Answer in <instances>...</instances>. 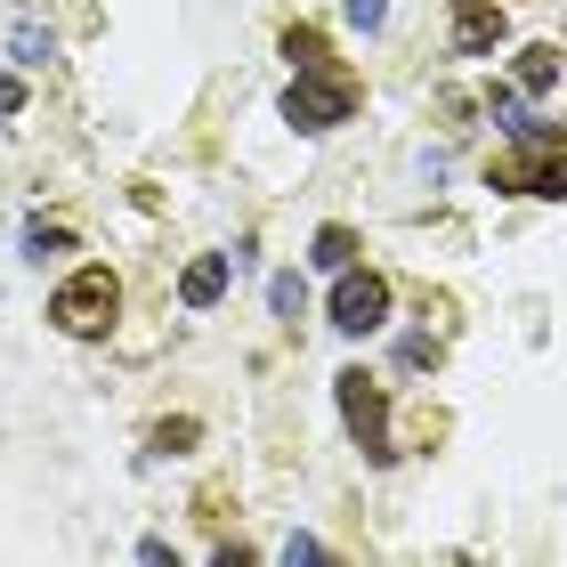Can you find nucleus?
Instances as JSON below:
<instances>
[{
    "label": "nucleus",
    "mask_w": 567,
    "mask_h": 567,
    "mask_svg": "<svg viewBox=\"0 0 567 567\" xmlns=\"http://www.w3.org/2000/svg\"><path fill=\"white\" fill-rule=\"evenodd\" d=\"M551 82H559V49H551V41L519 49V97H544Z\"/></svg>",
    "instance_id": "nucleus-8"
},
{
    "label": "nucleus",
    "mask_w": 567,
    "mask_h": 567,
    "mask_svg": "<svg viewBox=\"0 0 567 567\" xmlns=\"http://www.w3.org/2000/svg\"><path fill=\"white\" fill-rule=\"evenodd\" d=\"M357 114V82L341 65H300V82L284 90V122H292L300 138H324V131H341V122Z\"/></svg>",
    "instance_id": "nucleus-2"
},
{
    "label": "nucleus",
    "mask_w": 567,
    "mask_h": 567,
    "mask_svg": "<svg viewBox=\"0 0 567 567\" xmlns=\"http://www.w3.org/2000/svg\"><path fill=\"white\" fill-rule=\"evenodd\" d=\"M122 317V276L114 268H73L58 292H49V324L65 332V341H106Z\"/></svg>",
    "instance_id": "nucleus-1"
},
{
    "label": "nucleus",
    "mask_w": 567,
    "mask_h": 567,
    "mask_svg": "<svg viewBox=\"0 0 567 567\" xmlns=\"http://www.w3.org/2000/svg\"><path fill=\"white\" fill-rule=\"evenodd\" d=\"M511 146H519V154L495 171V187H503V195H551V203H559V195H567V138L544 131V122H519Z\"/></svg>",
    "instance_id": "nucleus-3"
},
{
    "label": "nucleus",
    "mask_w": 567,
    "mask_h": 567,
    "mask_svg": "<svg viewBox=\"0 0 567 567\" xmlns=\"http://www.w3.org/2000/svg\"><path fill=\"white\" fill-rule=\"evenodd\" d=\"M332 398H341V422H349L357 446H365V462H398V446H390V390H381L365 365L332 373Z\"/></svg>",
    "instance_id": "nucleus-4"
},
{
    "label": "nucleus",
    "mask_w": 567,
    "mask_h": 567,
    "mask_svg": "<svg viewBox=\"0 0 567 567\" xmlns=\"http://www.w3.org/2000/svg\"><path fill=\"white\" fill-rule=\"evenodd\" d=\"M486 114H495L503 131H519V122H527V114H519V90H495V97H486Z\"/></svg>",
    "instance_id": "nucleus-14"
},
{
    "label": "nucleus",
    "mask_w": 567,
    "mask_h": 567,
    "mask_svg": "<svg viewBox=\"0 0 567 567\" xmlns=\"http://www.w3.org/2000/svg\"><path fill=\"white\" fill-rule=\"evenodd\" d=\"M227 276H236V260H227V251H203V260H195L187 276H178V300H187V308H219Z\"/></svg>",
    "instance_id": "nucleus-7"
},
{
    "label": "nucleus",
    "mask_w": 567,
    "mask_h": 567,
    "mask_svg": "<svg viewBox=\"0 0 567 567\" xmlns=\"http://www.w3.org/2000/svg\"><path fill=\"white\" fill-rule=\"evenodd\" d=\"M503 41V9L495 0H454V49L462 58H495Z\"/></svg>",
    "instance_id": "nucleus-6"
},
{
    "label": "nucleus",
    "mask_w": 567,
    "mask_h": 567,
    "mask_svg": "<svg viewBox=\"0 0 567 567\" xmlns=\"http://www.w3.org/2000/svg\"><path fill=\"white\" fill-rule=\"evenodd\" d=\"M268 300H276V317H300V308H308L300 276H276V284H268Z\"/></svg>",
    "instance_id": "nucleus-11"
},
{
    "label": "nucleus",
    "mask_w": 567,
    "mask_h": 567,
    "mask_svg": "<svg viewBox=\"0 0 567 567\" xmlns=\"http://www.w3.org/2000/svg\"><path fill=\"white\" fill-rule=\"evenodd\" d=\"M284 58H292V65H332V58H324V33H317V24H292V33H284Z\"/></svg>",
    "instance_id": "nucleus-10"
},
{
    "label": "nucleus",
    "mask_w": 567,
    "mask_h": 567,
    "mask_svg": "<svg viewBox=\"0 0 567 567\" xmlns=\"http://www.w3.org/2000/svg\"><path fill=\"white\" fill-rule=\"evenodd\" d=\"M332 324H341V332H381V324H390V276L341 268V284H332Z\"/></svg>",
    "instance_id": "nucleus-5"
},
{
    "label": "nucleus",
    "mask_w": 567,
    "mask_h": 567,
    "mask_svg": "<svg viewBox=\"0 0 567 567\" xmlns=\"http://www.w3.org/2000/svg\"><path fill=\"white\" fill-rule=\"evenodd\" d=\"M308 260H317L324 276H341V268H357V236H349V227H317V244H308Z\"/></svg>",
    "instance_id": "nucleus-9"
},
{
    "label": "nucleus",
    "mask_w": 567,
    "mask_h": 567,
    "mask_svg": "<svg viewBox=\"0 0 567 567\" xmlns=\"http://www.w3.org/2000/svg\"><path fill=\"white\" fill-rule=\"evenodd\" d=\"M195 446V422H163L154 430V454H187Z\"/></svg>",
    "instance_id": "nucleus-13"
},
{
    "label": "nucleus",
    "mask_w": 567,
    "mask_h": 567,
    "mask_svg": "<svg viewBox=\"0 0 567 567\" xmlns=\"http://www.w3.org/2000/svg\"><path fill=\"white\" fill-rule=\"evenodd\" d=\"M17 58H24V65H49V33H33V24H24V33H17Z\"/></svg>",
    "instance_id": "nucleus-16"
},
{
    "label": "nucleus",
    "mask_w": 567,
    "mask_h": 567,
    "mask_svg": "<svg viewBox=\"0 0 567 567\" xmlns=\"http://www.w3.org/2000/svg\"><path fill=\"white\" fill-rule=\"evenodd\" d=\"M349 24L357 33H381V24H390V0H349Z\"/></svg>",
    "instance_id": "nucleus-12"
},
{
    "label": "nucleus",
    "mask_w": 567,
    "mask_h": 567,
    "mask_svg": "<svg viewBox=\"0 0 567 567\" xmlns=\"http://www.w3.org/2000/svg\"><path fill=\"white\" fill-rule=\"evenodd\" d=\"M24 106V82H17V73H0V114H17Z\"/></svg>",
    "instance_id": "nucleus-17"
},
{
    "label": "nucleus",
    "mask_w": 567,
    "mask_h": 567,
    "mask_svg": "<svg viewBox=\"0 0 567 567\" xmlns=\"http://www.w3.org/2000/svg\"><path fill=\"white\" fill-rule=\"evenodd\" d=\"M24 251H33V260H41V251H73V236H65V227H33V236H24Z\"/></svg>",
    "instance_id": "nucleus-15"
}]
</instances>
